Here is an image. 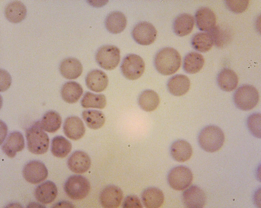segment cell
<instances>
[{"instance_id": "cell-1", "label": "cell", "mask_w": 261, "mask_h": 208, "mask_svg": "<svg viewBox=\"0 0 261 208\" xmlns=\"http://www.w3.org/2000/svg\"><path fill=\"white\" fill-rule=\"evenodd\" d=\"M181 59L180 54L174 48H164L156 54L154 64L157 71L165 75H170L175 73L180 67Z\"/></svg>"}, {"instance_id": "cell-2", "label": "cell", "mask_w": 261, "mask_h": 208, "mask_svg": "<svg viewBox=\"0 0 261 208\" xmlns=\"http://www.w3.org/2000/svg\"><path fill=\"white\" fill-rule=\"evenodd\" d=\"M224 134L221 129L215 125H208L200 132L198 136L199 145L205 151L210 153L221 149L225 141Z\"/></svg>"}, {"instance_id": "cell-3", "label": "cell", "mask_w": 261, "mask_h": 208, "mask_svg": "<svg viewBox=\"0 0 261 208\" xmlns=\"http://www.w3.org/2000/svg\"><path fill=\"white\" fill-rule=\"evenodd\" d=\"M27 147L31 153L42 154L48 149L49 139L38 121L28 129L26 133Z\"/></svg>"}, {"instance_id": "cell-4", "label": "cell", "mask_w": 261, "mask_h": 208, "mask_svg": "<svg viewBox=\"0 0 261 208\" xmlns=\"http://www.w3.org/2000/svg\"><path fill=\"white\" fill-rule=\"evenodd\" d=\"M259 100L258 91L254 86L245 84L238 88L233 95L236 107L243 111L250 110L257 105Z\"/></svg>"}, {"instance_id": "cell-5", "label": "cell", "mask_w": 261, "mask_h": 208, "mask_svg": "<svg viewBox=\"0 0 261 208\" xmlns=\"http://www.w3.org/2000/svg\"><path fill=\"white\" fill-rule=\"evenodd\" d=\"M64 191L71 198L80 200L85 198L88 194L90 185L88 180L80 175H73L67 180L64 186Z\"/></svg>"}, {"instance_id": "cell-6", "label": "cell", "mask_w": 261, "mask_h": 208, "mask_svg": "<svg viewBox=\"0 0 261 208\" xmlns=\"http://www.w3.org/2000/svg\"><path fill=\"white\" fill-rule=\"evenodd\" d=\"M193 180L192 173L188 168L183 166H178L172 168L167 177L168 183L174 190H184L188 187Z\"/></svg>"}, {"instance_id": "cell-7", "label": "cell", "mask_w": 261, "mask_h": 208, "mask_svg": "<svg viewBox=\"0 0 261 208\" xmlns=\"http://www.w3.org/2000/svg\"><path fill=\"white\" fill-rule=\"evenodd\" d=\"M121 69L123 76L130 80L139 78L145 69V64L142 58L137 55L131 54L126 55L122 63Z\"/></svg>"}, {"instance_id": "cell-8", "label": "cell", "mask_w": 261, "mask_h": 208, "mask_svg": "<svg viewBox=\"0 0 261 208\" xmlns=\"http://www.w3.org/2000/svg\"><path fill=\"white\" fill-rule=\"evenodd\" d=\"M96 58L99 65L103 69L111 70L115 68L119 63L120 51L115 46L107 45L98 50Z\"/></svg>"}, {"instance_id": "cell-9", "label": "cell", "mask_w": 261, "mask_h": 208, "mask_svg": "<svg viewBox=\"0 0 261 208\" xmlns=\"http://www.w3.org/2000/svg\"><path fill=\"white\" fill-rule=\"evenodd\" d=\"M22 173L27 181L34 184L44 181L48 174L47 169L44 164L37 160L31 161L26 164L23 168Z\"/></svg>"}, {"instance_id": "cell-10", "label": "cell", "mask_w": 261, "mask_h": 208, "mask_svg": "<svg viewBox=\"0 0 261 208\" xmlns=\"http://www.w3.org/2000/svg\"><path fill=\"white\" fill-rule=\"evenodd\" d=\"M134 40L138 43L143 45L153 43L157 35V31L151 23L146 21L140 22L134 27L132 32Z\"/></svg>"}, {"instance_id": "cell-11", "label": "cell", "mask_w": 261, "mask_h": 208, "mask_svg": "<svg viewBox=\"0 0 261 208\" xmlns=\"http://www.w3.org/2000/svg\"><path fill=\"white\" fill-rule=\"evenodd\" d=\"M123 196V192L119 187L111 185L107 186L102 190L100 195V201L104 207L117 208L120 205Z\"/></svg>"}, {"instance_id": "cell-12", "label": "cell", "mask_w": 261, "mask_h": 208, "mask_svg": "<svg viewBox=\"0 0 261 208\" xmlns=\"http://www.w3.org/2000/svg\"><path fill=\"white\" fill-rule=\"evenodd\" d=\"M182 198L184 204L187 208H202L206 202L205 193L196 185H192L185 190Z\"/></svg>"}, {"instance_id": "cell-13", "label": "cell", "mask_w": 261, "mask_h": 208, "mask_svg": "<svg viewBox=\"0 0 261 208\" xmlns=\"http://www.w3.org/2000/svg\"><path fill=\"white\" fill-rule=\"evenodd\" d=\"M24 147L23 137L20 132L14 131L10 133L2 146L4 153L10 158L14 157L17 152L21 151Z\"/></svg>"}, {"instance_id": "cell-14", "label": "cell", "mask_w": 261, "mask_h": 208, "mask_svg": "<svg viewBox=\"0 0 261 208\" xmlns=\"http://www.w3.org/2000/svg\"><path fill=\"white\" fill-rule=\"evenodd\" d=\"M67 164L69 169L72 172L78 173L86 172L90 167V158L85 152L80 151H75L69 158Z\"/></svg>"}, {"instance_id": "cell-15", "label": "cell", "mask_w": 261, "mask_h": 208, "mask_svg": "<svg viewBox=\"0 0 261 208\" xmlns=\"http://www.w3.org/2000/svg\"><path fill=\"white\" fill-rule=\"evenodd\" d=\"M64 133L67 137L73 140L81 138L85 133V128L82 120L77 117L71 116L67 118L63 125Z\"/></svg>"}, {"instance_id": "cell-16", "label": "cell", "mask_w": 261, "mask_h": 208, "mask_svg": "<svg viewBox=\"0 0 261 208\" xmlns=\"http://www.w3.org/2000/svg\"><path fill=\"white\" fill-rule=\"evenodd\" d=\"M195 19L197 27L201 30L208 32L215 26V14L207 7H203L198 9L195 13Z\"/></svg>"}, {"instance_id": "cell-17", "label": "cell", "mask_w": 261, "mask_h": 208, "mask_svg": "<svg viewBox=\"0 0 261 208\" xmlns=\"http://www.w3.org/2000/svg\"><path fill=\"white\" fill-rule=\"evenodd\" d=\"M57 194V189L55 184L48 180L39 185L35 191V196L36 199L44 204L52 202L56 198Z\"/></svg>"}, {"instance_id": "cell-18", "label": "cell", "mask_w": 261, "mask_h": 208, "mask_svg": "<svg viewBox=\"0 0 261 208\" xmlns=\"http://www.w3.org/2000/svg\"><path fill=\"white\" fill-rule=\"evenodd\" d=\"M85 81L87 87L91 90L97 92L104 90L108 83V78L106 74L97 69L89 72L87 75Z\"/></svg>"}, {"instance_id": "cell-19", "label": "cell", "mask_w": 261, "mask_h": 208, "mask_svg": "<svg viewBox=\"0 0 261 208\" xmlns=\"http://www.w3.org/2000/svg\"><path fill=\"white\" fill-rule=\"evenodd\" d=\"M189 78L185 75L179 74L171 77L167 83V86L169 92L176 96H180L186 93L190 87Z\"/></svg>"}, {"instance_id": "cell-20", "label": "cell", "mask_w": 261, "mask_h": 208, "mask_svg": "<svg viewBox=\"0 0 261 208\" xmlns=\"http://www.w3.org/2000/svg\"><path fill=\"white\" fill-rule=\"evenodd\" d=\"M59 70L62 76L68 79H75L80 76L83 71L81 62L77 59L69 57L61 63Z\"/></svg>"}, {"instance_id": "cell-21", "label": "cell", "mask_w": 261, "mask_h": 208, "mask_svg": "<svg viewBox=\"0 0 261 208\" xmlns=\"http://www.w3.org/2000/svg\"><path fill=\"white\" fill-rule=\"evenodd\" d=\"M141 197L143 204L147 208L160 207L164 201V196L162 190L155 187H150L142 192Z\"/></svg>"}, {"instance_id": "cell-22", "label": "cell", "mask_w": 261, "mask_h": 208, "mask_svg": "<svg viewBox=\"0 0 261 208\" xmlns=\"http://www.w3.org/2000/svg\"><path fill=\"white\" fill-rule=\"evenodd\" d=\"M170 152L174 159L177 162H182L190 158L192 150L189 143L185 140L180 139L173 143L171 146Z\"/></svg>"}, {"instance_id": "cell-23", "label": "cell", "mask_w": 261, "mask_h": 208, "mask_svg": "<svg viewBox=\"0 0 261 208\" xmlns=\"http://www.w3.org/2000/svg\"><path fill=\"white\" fill-rule=\"evenodd\" d=\"M194 23V19L191 15L182 13L175 19L173 24V30L175 34L179 36H186L192 31Z\"/></svg>"}, {"instance_id": "cell-24", "label": "cell", "mask_w": 261, "mask_h": 208, "mask_svg": "<svg viewBox=\"0 0 261 208\" xmlns=\"http://www.w3.org/2000/svg\"><path fill=\"white\" fill-rule=\"evenodd\" d=\"M105 23L109 31L113 34H117L121 33L125 29L127 21L125 16L122 12L115 11L108 15Z\"/></svg>"}, {"instance_id": "cell-25", "label": "cell", "mask_w": 261, "mask_h": 208, "mask_svg": "<svg viewBox=\"0 0 261 208\" xmlns=\"http://www.w3.org/2000/svg\"><path fill=\"white\" fill-rule=\"evenodd\" d=\"M217 82L220 88L227 92L233 91L237 88L238 78L237 74L228 68L222 69L218 74Z\"/></svg>"}, {"instance_id": "cell-26", "label": "cell", "mask_w": 261, "mask_h": 208, "mask_svg": "<svg viewBox=\"0 0 261 208\" xmlns=\"http://www.w3.org/2000/svg\"><path fill=\"white\" fill-rule=\"evenodd\" d=\"M81 85L74 81L68 82L63 86L61 90V95L63 100L69 103L77 102L83 93Z\"/></svg>"}, {"instance_id": "cell-27", "label": "cell", "mask_w": 261, "mask_h": 208, "mask_svg": "<svg viewBox=\"0 0 261 208\" xmlns=\"http://www.w3.org/2000/svg\"><path fill=\"white\" fill-rule=\"evenodd\" d=\"M27 12L26 7L24 4L19 1H15L7 5L5 12V16L9 21L17 23L25 18Z\"/></svg>"}, {"instance_id": "cell-28", "label": "cell", "mask_w": 261, "mask_h": 208, "mask_svg": "<svg viewBox=\"0 0 261 208\" xmlns=\"http://www.w3.org/2000/svg\"><path fill=\"white\" fill-rule=\"evenodd\" d=\"M160 98L158 94L150 89L143 91L140 94L138 103L140 107L143 110L150 112L155 110L160 103Z\"/></svg>"}, {"instance_id": "cell-29", "label": "cell", "mask_w": 261, "mask_h": 208, "mask_svg": "<svg viewBox=\"0 0 261 208\" xmlns=\"http://www.w3.org/2000/svg\"><path fill=\"white\" fill-rule=\"evenodd\" d=\"M204 63L203 56L197 52H191L185 56L183 68L186 73L190 74L197 73L202 68Z\"/></svg>"}, {"instance_id": "cell-30", "label": "cell", "mask_w": 261, "mask_h": 208, "mask_svg": "<svg viewBox=\"0 0 261 208\" xmlns=\"http://www.w3.org/2000/svg\"><path fill=\"white\" fill-rule=\"evenodd\" d=\"M191 44L195 50L204 53L212 48L214 42L211 35L209 32H201L193 36L191 40Z\"/></svg>"}, {"instance_id": "cell-31", "label": "cell", "mask_w": 261, "mask_h": 208, "mask_svg": "<svg viewBox=\"0 0 261 208\" xmlns=\"http://www.w3.org/2000/svg\"><path fill=\"white\" fill-rule=\"evenodd\" d=\"M61 122V118L59 114L55 111L50 110L44 115L40 123L44 130L54 133L60 128Z\"/></svg>"}, {"instance_id": "cell-32", "label": "cell", "mask_w": 261, "mask_h": 208, "mask_svg": "<svg viewBox=\"0 0 261 208\" xmlns=\"http://www.w3.org/2000/svg\"><path fill=\"white\" fill-rule=\"evenodd\" d=\"M83 119L87 126L90 129L96 130L104 125L105 118L101 111L95 110H87L82 113Z\"/></svg>"}, {"instance_id": "cell-33", "label": "cell", "mask_w": 261, "mask_h": 208, "mask_svg": "<svg viewBox=\"0 0 261 208\" xmlns=\"http://www.w3.org/2000/svg\"><path fill=\"white\" fill-rule=\"evenodd\" d=\"M71 143L65 138L60 136H57L53 139L51 151L55 156L63 158L67 156L72 149Z\"/></svg>"}, {"instance_id": "cell-34", "label": "cell", "mask_w": 261, "mask_h": 208, "mask_svg": "<svg viewBox=\"0 0 261 208\" xmlns=\"http://www.w3.org/2000/svg\"><path fill=\"white\" fill-rule=\"evenodd\" d=\"M81 104L83 108H104L106 103V98L103 94H96L89 92L84 94L81 101Z\"/></svg>"}, {"instance_id": "cell-35", "label": "cell", "mask_w": 261, "mask_h": 208, "mask_svg": "<svg viewBox=\"0 0 261 208\" xmlns=\"http://www.w3.org/2000/svg\"><path fill=\"white\" fill-rule=\"evenodd\" d=\"M261 115L258 113H252L248 117L247 125L251 133L255 137L261 138Z\"/></svg>"}, {"instance_id": "cell-36", "label": "cell", "mask_w": 261, "mask_h": 208, "mask_svg": "<svg viewBox=\"0 0 261 208\" xmlns=\"http://www.w3.org/2000/svg\"><path fill=\"white\" fill-rule=\"evenodd\" d=\"M226 5L231 11L236 13H240L246 10L249 5V0H226Z\"/></svg>"}, {"instance_id": "cell-37", "label": "cell", "mask_w": 261, "mask_h": 208, "mask_svg": "<svg viewBox=\"0 0 261 208\" xmlns=\"http://www.w3.org/2000/svg\"><path fill=\"white\" fill-rule=\"evenodd\" d=\"M211 35L214 43L219 47L224 46L226 41L227 37L226 36L224 32L220 28L216 26L210 31L208 32Z\"/></svg>"}, {"instance_id": "cell-38", "label": "cell", "mask_w": 261, "mask_h": 208, "mask_svg": "<svg viewBox=\"0 0 261 208\" xmlns=\"http://www.w3.org/2000/svg\"><path fill=\"white\" fill-rule=\"evenodd\" d=\"M124 208H142V206L139 198L136 195H131L127 196L125 199L123 204Z\"/></svg>"}, {"instance_id": "cell-39", "label": "cell", "mask_w": 261, "mask_h": 208, "mask_svg": "<svg viewBox=\"0 0 261 208\" xmlns=\"http://www.w3.org/2000/svg\"><path fill=\"white\" fill-rule=\"evenodd\" d=\"M53 207H74L73 205L71 202L67 201H62L55 204Z\"/></svg>"}]
</instances>
